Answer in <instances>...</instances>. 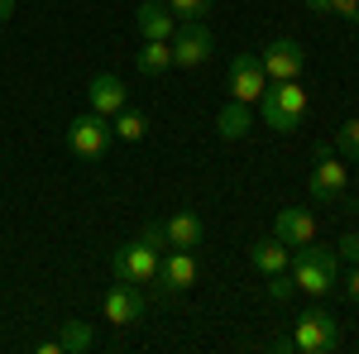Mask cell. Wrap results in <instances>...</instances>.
<instances>
[{"label": "cell", "mask_w": 359, "mask_h": 354, "mask_svg": "<svg viewBox=\"0 0 359 354\" xmlns=\"http://www.w3.org/2000/svg\"><path fill=\"white\" fill-rule=\"evenodd\" d=\"M287 268H292L297 292H306V297H326V292L335 287V278H340V254L306 240V245H297V259H292Z\"/></svg>", "instance_id": "1"}, {"label": "cell", "mask_w": 359, "mask_h": 354, "mask_svg": "<svg viewBox=\"0 0 359 354\" xmlns=\"http://www.w3.org/2000/svg\"><path fill=\"white\" fill-rule=\"evenodd\" d=\"M259 115L273 135H297L306 120V86L302 82H273V91L259 96Z\"/></svg>", "instance_id": "2"}, {"label": "cell", "mask_w": 359, "mask_h": 354, "mask_svg": "<svg viewBox=\"0 0 359 354\" xmlns=\"http://www.w3.org/2000/svg\"><path fill=\"white\" fill-rule=\"evenodd\" d=\"M292 350L302 354H335L340 350V321H335L326 306H306L292 326Z\"/></svg>", "instance_id": "3"}, {"label": "cell", "mask_w": 359, "mask_h": 354, "mask_svg": "<svg viewBox=\"0 0 359 354\" xmlns=\"http://www.w3.org/2000/svg\"><path fill=\"white\" fill-rule=\"evenodd\" d=\"M111 139H115L111 120L96 115V110H86V115H77V120L67 125V154H72V158H86V163H96V158L111 149Z\"/></svg>", "instance_id": "4"}, {"label": "cell", "mask_w": 359, "mask_h": 354, "mask_svg": "<svg viewBox=\"0 0 359 354\" xmlns=\"http://www.w3.org/2000/svg\"><path fill=\"white\" fill-rule=\"evenodd\" d=\"M216 53V39H211V29L201 25V20H182L177 34H172V67H206Z\"/></svg>", "instance_id": "5"}, {"label": "cell", "mask_w": 359, "mask_h": 354, "mask_svg": "<svg viewBox=\"0 0 359 354\" xmlns=\"http://www.w3.org/2000/svg\"><path fill=\"white\" fill-rule=\"evenodd\" d=\"M158 259H163V254H158L154 245L135 240V245L115 249L111 264H115V278H125V282H139V287H144V282H158Z\"/></svg>", "instance_id": "6"}, {"label": "cell", "mask_w": 359, "mask_h": 354, "mask_svg": "<svg viewBox=\"0 0 359 354\" xmlns=\"http://www.w3.org/2000/svg\"><path fill=\"white\" fill-rule=\"evenodd\" d=\"M101 311H106V321H111V326H139V321H144V311H149V297H144V287H139V282L115 278V287L106 292Z\"/></svg>", "instance_id": "7"}, {"label": "cell", "mask_w": 359, "mask_h": 354, "mask_svg": "<svg viewBox=\"0 0 359 354\" xmlns=\"http://www.w3.org/2000/svg\"><path fill=\"white\" fill-rule=\"evenodd\" d=\"M264 91H269V72H264L259 53H235L230 57V101L254 106Z\"/></svg>", "instance_id": "8"}, {"label": "cell", "mask_w": 359, "mask_h": 354, "mask_svg": "<svg viewBox=\"0 0 359 354\" xmlns=\"http://www.w3.org/2000/svg\"><path fill=\"white\" fill-rule=\"evenodd\" d=\"M259 62H264V72H269V82H297L306 67V53L297 39H273L264 53H259Z\"/></svg>", "instance_id": "9"}, {"label": "cell", "mask_w": 359, "mask_h": 354, "mask_svg": "<svg viewBox=\"0 0 359 354\" xmlns=\"http://www.w3.org/2000/svg\"><path fill=\"white\" fill-rule=\"evenodd\" d=\"M345 187H350V172H345V158H316V168H311V177H306V191H311V201H321V206H331V201H340L345 196Z\"/></svg>", "instance_id": "10"}, {"label": "cell", "mask_w": 359, "mask_h": 354, "mask_svg": "<svg viewBox=\"0 0 359 354\" xmlns=\"http://www.w3.org/2000/svg\"><path fill=\"white\" fill-rule=\"evenodd\" d=\"M86 101H91V110L96 115H120V110L130 106V86L120 82L115 72H101V77H91V86H86Z\"/></svg>", "instance_id": "11"}, {"label": "cell", "mask_w": 359, "mask_h": 354, "mask_svg": "<svg viewBox=\"0 0 359 354\" xmlns=\"http://www.w3.org/2000/svg\"><path fill=\"white\" fill-rule=\"evenodd\" d=\"M158 282H163V292H187L196 282V254L192 249H168V259H158Z\"/></svg>", "instance_id": "12"}, {"label": "cell", "mask_w": 359, "mask_h": 354, "mask_svg": "<svg viewBox=\"0 0 359 354\" xmlns=\"http://www.w3.org/2000/svg\"><path fill=\"white\" fill-rule=\"evenodd\" d=\"M273 235L287 249H297V245H306V240H316V216L302 211V206H283L278 220H273Z\"/></svg>", "instance_id": "13"}, {"label": "cell", "mask_w": 359, "mask_h": 354, "mask_svg": "<svg viewBox=\"0 0 359 354\" xmlns=\"http://www.w3.org/2000/svg\"><path fill=\"white\" fill-rule=\"evenodd\" d=\"M135 25H139V34H144V39H172L182 20L168 10V0H144V5L135 10Z\"/></svg>", "instance_id": "14"}, {"label": "cell", "mask_w": 359, "mask_h": 354, "mask_svg": "<svg viewBox=\"0 0 359 354\" xmlns=\"http://www.w3.org/2000/svg\"><path fill=\"white\" fill-rule=\"evenodd\" d=\"M249 264L264 273V278H273V273H287V264H292V249L283 245V240H254L249 245Z\"/></svg>", "instance_id": "15"}, {"label": "cell", "mask_w": 359, "mask_h": 354, "mask_svg": "<svg viewBox=\"0 0 359 354\" xmlns=\"http://www.w3.org/2000/svg\"><path fill=\"white\" fill-rule=\"evenodd\" d=\"M163 230H168V249H196L201 245V216L196 211H172L163 220Z\"/></svg>", "instance_id": "16"}, {"label": "cell", "mask_w": 359, "mask_h": 354, "mask_svg": "<svg viewBox=\"0 0 359 354\" xmlns=\"http://www.w3.org/2000/svg\"><path fill=\"white\" fill-rule=\"evenodd\" d=\"M135 67L144 77H163L172 67V39H144V48L135 53Z\"/></svg>", "instance_id": "17"}, {"label": "cell", "mask_w": 359, "mask_h": 354, "mask_svg": "<svg viewBox=\"0 0 359 354\" xmlns=\"http://www.w3.org/2000/svg\"><path fill=\"white\" fill-rule=\"evenodd\" d=\"M249 125H254V115H249L245 101H225L221 115H216V130H221V139H245Z\"/></svg>", "instance_id": "18"}, {"label": "cell", "mask_w": 359, "mask_h": 354, "mask_svg": "<svg viewBox=\"0 0 359 354\" xmlns=\"http://www.w3.org/2000/svg\"><path fill=\"white\" fill-rule=\"evenodd\" d=\"M111 130H115V139H125V144H139V139L149 135V115L144 110H120V115H111Z\"/></svg>", "instance_id": "19"}, {"label": "cell", "mask_w": 359, "mask_h": 354, "mask_svg": "<svg viewBox=\"0 0 359 354\" xmlns=\"http://www.w3.org/2000/svg\"><path fill=\"white\" fill-rule=\"evenodd\" d=\"M57 345H62V354H82V350H91V345H96V330L86 326V321H62Z\"/></svg>", "instance_id": "20"}, {"label": "cell", "mask_w": 359, "mask_h": 354, "mask_svg": "<svg viewBox=\"0 0 359 354\" xmlns=\"http://www.w3.org/2000/svg\"><path fill=\"white\" fill-rule=\"evenodd\" d=\"M335 154L350 158V163H359V115H355V120H345V125L335 130Z\"/></svg>", "instance_id": "21"}, {"label": "cell", "mask_w": 359, "mask_h": 354, "mask_svg": "<svg viewBox=\"0 0 359 354\" xmlns=\"http://www.w3.org/2000/svg\"><path fill=\"white\" fill-rule=\"evenodd\" d=\"M211 5H216V0H168V10H172L177 20H201V15H211Z\"/></svg>", "instance_id": "22"}, {"label": "cell", "mask_w": 359, "mask_h": 354, "mask_svg": "<svg viewBox=\"0 0 359 354\" xmlns=\"http://www.w3.org/2000/svg\"><path fill=\"white\" fill-rule=\"evenodd\" d=\"M292 292H297V282H292V273H273V278H269V297H273V301H287Z\"/></svg>", "instance_id": "23"}, {"label": "cell", "mask_w": 359, "mask_h": 354, "mask_svg": "<svg viewBox=\"0 0 359 354\" xmlns=\"http://www.w3.org/2000/svg\"><path fill=\"white\" fill-rule=\"evenodd\" d=\"M139 240H144V245H154L158 254H163V249H168V230H163V220H149V225L139 230Z\"/></svg>", "instance_id": "24"}, {"label": "cell", "mask_w": 359, "mask_h": 354, "mask_svg": "<svg viewBox=\"0 0 359 354\" xmlns=\"http://www.w3.org/2000/svg\"><path fill=\"white\" fill-rule=\"evenodd\" d=\"M335 254H340V259H350V264H359V230H345Z\"/></svg>", "instance_id": "25"}, {"label": "cell", "mask_w": 359, "mask_h": 354, "mask_svg": "<svg viewBox=\"0 0 359 354\" xmlns=\"http://www.w3.org/2000/svg\"><path fill=\"white\" fill-rule=\"evenodd\" d=\"M331 15H340V20L359 25V0H331Z\"/></svg>", "instance_id": "26"}, {"label": "cell", "mask_w": 359, "mask_h": 354, "mask_svg": "<svg viewBox=\"0 0 359 354\" xmlns=\"http://www.w3.org/2000/svg\"><path fill=\"white\" fill-rule=\"evenodd\" d=\"M345 297H350V301L359 306V264H355L350 273H345Z\"/></svg>", "instance_id": "27"}, {"label": "cell", "mask_w": 359, "mask_h": 354, "mask_svg": "<svg viewBox=\"0 0 359 354\" xmlns=\"http://www.w3.org/2000/svg\"><path fill=\"white\" fill-rule=\"evenodd\" d=\"M306 10L311 15H331V0H306Z\"/></svg>", "instance_id": "28"}, {"label": "cell", "mask_w": 359, "mask_h": 354, "mask_svg": "<svg viewBox=\"0 0 359 354\" xmlns=\"http://www.w3.org/2000/svg\"><path fill=\"white\" fill-rule=\"evenodd\" d=\"M10 15H15V0H0V25H5Z\"/></svg>", "instance_id": "29"}]
</instances>
